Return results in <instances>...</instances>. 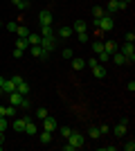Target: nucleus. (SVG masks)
I'll return each instance as SVG.
<instances>
[{
	"label": "nucleus",
	"instance_id": "f257e3e1",
	"mask_svg": "<svg viewBox=\"0 0 135 151\" xmlns=\"http://www.w3.org/2000/svg\"><path fill=\"white\" fill-rule=\"evenodd\" d=\"M119 52L124 54L126 63H131V65L135 63V47H133V43H124V45H122V50H119Z\"/></svg>",
	"mask_w": 135,
	"mask_h": 151
},
{
	"label": "nucleus",
	"instance_id": "f03ea898",
	"mask_svg": "<svg viewBox=\"0 0 135 151\" xmlns=\"http://www.w3.org/2000/svg\"><path fill=\"white\" fill-rule=\"evenodd\" d=\"M97 29L110 32V29H113V16H110V14H104L101 18H99V23H97Z\"/></svg>",
	"mask_w": 135,
	"mask_h": 151
},
{
	"label": "nucleus",
	"instance_id": "7ed1b4c3",
	"mask_svg": "<svg viewBox=\"0 0 135 151\" xmlns=\"http://www.w3.org/2000/svg\"><path fill=\"white\" fill-rule=\"evenodd\" d=\"M68 142H70L72 147H74V149H81V147H84V135H81V133H77V131H72L70 135H68Z\"/></svg>",
	"mask_w": 135,
	"mask_h": 151
},
{
	"label": "nucleus",
	"instance_id": "20e7f679",
	"mask_svg": "<svg viewBox=\"0 0 135 151\" xmlns=\"http://www.w3.org/2000/svg\"><path fill=\"white\" fill-rule=\"evenodd\" d=\"M41 47H43L45 52H54L56 50V43H54V36H41Z\"/></svg>",
	"mask_w": 135,
	"mask_h": 151
},
{
	"label": "nucleus",
	"instance_id": "39448f33",
	"mask_svg": "<svg viewBox=\"0 0 135 151\" xmlns=\"http://www.w3.org/2000/svg\"><path fill=\"white\" fill-rule=\"evenodd\" d=\"M41 126H43V131H50V133H54V131L59 129L56 120H54V117H50V115H47L45 120H41Z\"/></svg>",
	"mask_w": 135,
	"mask_h": 151
},
{
	"label": "nucleus",
	"instance_id": "423d86ee",
	"mask_svg": "<svg viewBox=\"0 0 135 151\" xmlns=\"http://www.w3.org/2000/svg\"><path fill=\"white\" fill-rule=\"evenodd\" d=\"M29 50H32L34 57H39L41 61H47V57H50V52H45L41 45H29Z\"/></svg>",
	"mask_w": 135,
	"mask_h": 151
},
{
	"label": "nucleus",
	"instance_id": "0eeeda50",
	"mask_svg": "<svg viewBox=\"0 0 135 151\" xmlns=\"http://www.w3.org/2000/svg\"><path fill=\"white\" fill-rule=\"evenodd\" d=\"M126 129H129V120H122L117 126H113V133H115L117 138H124V135H126Z\"/></svg>",
	"mask_w": 135,
	"mask_h": 151
},
{
	"label": "nucleus",
	"instance_id": "6e6552de",
	"mask_svg": "<svg viewBox=\"0 0 135 151\" xmlns=\"http://www.w3.org/2000/svg\"><path fill=\"white\" fill-rule=\"evenodd\" d=\"M124 2H119V0H108V7H106V14H113V12H119V9H124Z\"/></svg>",
	"mask_w": 135,
	"mask_h": 151
},
{
	"label": "nucleus",
	"instance_id": "1a4fd4ad",
	"mask_svg": "<svg viewBox=\"0 0 135 151\" xmlns=\"http://www.w3.org/2000/svg\"><path fill=\"white\" fill-rule=\"evenodd\" d=\"M27 120H29V117H18V120H14L11 129H14V131H18V133H23V131H25V124H27Z\"/></svg>",
	"mask_w": 135,
	"mask_h": 151
},
{
	"label": "nucleus",
	"instance_id": "9d476101",
	"mask_svg": "<svg viewBox=\"0 0 135 151\" xmlns=\"http://www.w3.org/2000/svg\"><path fill=\"white\" fill-rule=\"evenodd\" d=\"M39 20H41V25H52V12H47V9H43V12L39 14Z\"/></svg>",
	"mask_w": 135,
	"mask_h": 151
},
{
	"label": "nucleus",
	"instance_id": "9b49d317",
	"mask_svg": "<svg viewBox=\"0 0 135 151\" xmlns=\"http://www.w3.org/2000/svg\"><path fill=\"white\" fill-rule=\"evenodd\" d=\"M23 97H25V95H20V93H16V90H14V93H9V104L18 108L20 101H23Z\"/></svg>",
	"mask_w": 135,
	"mask_h": 151
},
{
	"label": "nucleus",
	"instance_id": "f8f14e48",
	"mask_svg": "<svg viewBox=\"0 0 135 151\" xmlns=\"http://www.w3.org/2000/svg\"><path fill=\"white\" fill-rule=\"evenodd\" d=\"M90 70H92L95 79H104V77H106V68H104V63H97L95 68H90Z\"/></svg>",
	"mask_w": 135,
	"mask_h": 151
},
{
	"label": "nucleus",
	"instance_id": "ddd939ff",
	"mask_svg": "<svg viewBox=\"0 0 135 151\" xmlns=\"http://www.w3.org/2000/svg\"><path fill=\"white\" fill-rule=\"evenodd\" d=\"M2 95H9V93H14L16 90V83H14V79H5V83H2Z\"/></svg>",
	"mask_w": 135,
	"mask_h": 151
},
{
	"label": "nucleus",
	"instance_id": "4468645a",
	"mask_svg": "<svg viewBox=\"0 0 135 151\" xmlns=\"http://www.w3.org/2000/svg\"><path fill=\"white\" fill-rule=\"evenodd\" d=\"M23 133H27V135H36V133H39V126L34 124L32 120H27V124H25V131Z\"/></svg>",
	"mask_w": 135,
	"mask_h": 151
},
{
	"label": "nucleus",
	"instance_id": "2eb2a0df",
	"mask_svg": "<svg viewBox=\"0 0 135 151\" xmlns=\"http://www.w3.org/2000/svg\"><path fill=\"white\" fill-rule=\"evenodd\" d=\"M72 32L79 34V32H88V25H86V20H74V25H72Z\"/></svg>",
	"mask_w": 135,
	"mask_h": 151
},
{
	"label": "nucleus",
	"instance_id": "dca6fc26",
	"mask_svg": "<svg viewBox=\"0 0 135 151\" xmlns=\"http://www.w3.org/2000/svg\"><path fill=\"white\" fill-rule=\"evenodd\" d=\"M70 61H72V68L77 70V72H79V70H84V68H86V61H84V59H79V57H72Z\"/></svg>",
	"mask_w": 135,
	"mask_h": 151
},
{
	"label": "nucleus",
	"instance_id": "f3484780",
	"mask_svg": "<svg viewBox=\"0 0 135 151\" xmlns=\"http://www.w3.org/2000/svg\"><path fill=\"white\" fill-rule=\"evenodd\" d=\"M119 47H117V43L115 41H106L104 43V52H108V54H113V52H117Z\"/></svg>",
	"mask_w": 135,
	"mask_h": 151
},
{
	"label": "nucleus",
	"instance_id": "a211bd4d",
	"mask_svg": "<svg viewBox=\"0 0 135 151\" xmlns=\"http://www.w3.org/2000/svg\"><path fill=\"white\" fill-rule=\"evenodd\" d=\"M27 43L29 45H41V34H32V32H29V34H27Z\"/></svg>",
	"mask_w": 135,
	"mask_h": 151
},
{
	"label": "nucleus",
	"instance_id": "6ab92c4d",
	"mask_svg": "<svg viewBox=\"0 0 135 151\" xmlns=\"http://www.w3.org/2000/svg\"><path fill=\"white\" fill-rule=\"evenodd\" d=\"M72 34H74V32H72V27H61L56 36H59V38H70Z\"/></svg>",
	"mask_w": 135,
	"mask_h": 151
},
{
	"label": "nucleus",
	"instance_id": "aec40b11",
	"mask_svg": "<svg viewBox=\"0 0 135 151\" xmlns=\"http://www.w3.org/2000/svg\"><path fill=\"white\" fill-rule=\"evenodd\" d=\"M110 57H113V61H115L117 65H124V63H126V59H124V54H122V52H113Z\"/></svg>",
	"mask_w": 135,
	"mask_h": 151
},
{
	"label": "nucleus",
	"instance_id": "412c9836",
	"mask_svg": "<svg viewBox=\"0 0 135 151\" xmlns=\"http://www.w3.org/2000/svg\"><path fill=\"white\" fill-rule=\"evenodd\" d=\"M41 36H54V27L52 25H41Z\"/></svg>",
	"mask_w": 135,
	"mask_h": 151
},
{
	"label": "nucleus",
	"instance_id": "4be33fe9",
	"mask_svg": "<svg viewBox=\"0 0 135 151\" xmlns=\"http://www.w3.org/2000/svg\"><path fill=\"white\" fill-rule=\"evenodd\" d=\"M16 93H20V95H27V93H29V83H27V81H20L18 86H16Z\"/></svg>",
	"mask_w": 135,
	"mask_h": 151
},
{
	"label": "nucleus",
	"instance_id": "5701e85b",
	"mask_svg": "<svg viewBox=\"0 0 135 151\" xmlns=\"http://www.w3.org/2000/svg\"><path fill=\"white\" fill-rule=\"evenodd\" d=\"M27 34H29V29H27L25 25H18V27H16V36H18V38H27Z\"/></svg>",
	"mask_w": 135,
	"mask_h": 151
},
{
	"label": "nucleus",
	"instance_id": "b1692460",
	"mask_svg": "<svg viewBox=\"0 0 135 151\" xmlns=\"http://www.w3.org/2000/svg\"><path fill=\"white\" fill-rule=\"evenodd\" d=\"M88 135H90L92 140H97L99 135H101V131H99V126H90V129H88Z\"/></svg>",
	"mask_w": 135,
	"mask_h": 151
},
{
	"label": "nucleus",
	"instance_id": "393cba45",
	"mask_svg": "<svg viewBox=\"0 0 135 151\" xmlns=\"http://www.w3.org/2000/svg\"><path fill=\"white\" fill-rule=\"evenodd\" d=\"M16 47H18V50H23V52H25L27 47H29V43H27V38H16Z\"/></svg>",
	"mask_w": 135,
	"mask_h": 151
},
{
	"label": "nucleus",
	"instance_id": "a878e982",
	"mask_svg": "<svg viewBox=\"0 0 135 151\" xmlns=\"http://www.w3.org/2000/svg\"><path fill=\"white\" fill-rule=\"evenodd\" d=\"M92 52H95V57L104 52V43H101V41H95V43H92Z\"/></svg>",
	"mask_w": 135,
	"mask_h": 151
},
{
	"label": "nucleus",
	"instance_id": "bb28decb",
	"mask_svg": "<svg viewBox=\"0 0 135 151\" xmlns=\"http://www.w3.org/2000/svg\"><path fill=\"white\" fill-rule=\"evenodd\" d=\"M41 142H43V145H50V142H52V133L43 131V133H41Z\"/></svg>",
	"mask_w": 135,
	"mask_h": 151
},
{
	"label": "nucleus",
	"instance_id": "cd10ccee",
	"mask_svg": "<svg viewBox=\"0 0 135 151\" xmlns=\"http://www.w3.org/2000/svg\"><path fill=\"white\" fill-rule=\"evenodd\" d=\"M104 14H106V9H101V7H92V16H95V18H101V16H104Z\"/></svg>",
	"mask_w": 135,
	"mask_h": 151
},
{
	"label": "nucleus",
	"instance_id": "c85d7f7f",
	"mask_svg": "<svg viewBox=\"0 0 135 151\" xmlns=\"http://www.w3.org/2000/svg\"><path fill=\"white\" fill-rule=\"evenodd\" d=\"M47 108H36V120H45V117H47Z\"/></svg>",
	"mask_w": 135,
	"mask_h": 151
},
{
	"label": "nucleus",
	"instance_id": "c756f323",
	"mask_svg": "<svg viewBox=\"0 0 135 151\" xmlns=\"http://www.w3.org/2000/svg\"><path fill=\"white\" fill-rule=\"evenodd\" d=\"M97 61H99V63H108L110 54H108V52H101V54H97Z\"/></svg>",
	"mask_w": 135,
	"mask_h": 151
},
{
	"label": "nucleus",
	"instance_id": "7c9ffc66",
	"mask_svg": "<svg viewBox=\"0 0 135 151\" xmlns=\"http://www.w3.org/2000/svg\"><path fill=\"white\" fill-rule=\"evenodd\" d=\"M14 115H16V106H11V104L5 106V117H14Z\"/></svg>",
	"mask_w": 135,
	"mask_h": 151
},
{
	"label": "nucleus",
	"instance_id": "2f4dec72",
	"mask_svg": "<svg viewBox=\"0 0 135 151\" xmlns=\"http://www.w3.org/2000/svg\"><path fill=\"white\" fill-rule=\"evenodd\" d=\"M14 5L18 7L20 12H23V9H27V7H29V2H27V0H16V2H14Z\"/></svg>",
	"mask_w": 135,
	"mask_h": 151
},
{
	"label": "nucleus",
	"instance_id": "473e14b6",
	"mask_svg": "<svg viewBox=\"0 0 135 151\" xmlns=\"http://www.w3.org/2000/svg\"><path fill=\"white\" fill-rule=\"evenodd\" d=\"M59 131H61V135H63V138L68 140V135H70V133H72V129H70V126H61Z\"/></svg>",
	"mask_w": 135,
	"mask_h": 151
},
{
	"label": "nucleus",
	"instance_id": "72a5a7b5",
	"mask_svg": "<svg viewBox=\"0 0 135 151\" xmlns=\"http://www.w3.org/2000/svg\"><path fill=\"white\" fill-rule=\"evenodd\" d=\"M61 57H63V59H72V57H74V52H72L70 47H65V50L61 52Z\"/></svg>",
	"mask_w": 135,
	"mask_h": 151
},
{
	"label": "nucleus",
	"instance_id": "f704fd0d",
	"mask_svg": "<svg viewBox=\"0 0 135 151\" xmlns=\"http://www.w3.org/2000/svg\"><path fill=\"white\" fill-rule=\"evenodd\" d=\"M124 151H135V140H129V142L124 145Z\"/></svg>",
	"mask_w": 135,
	"mask_h": 151
},
{
	"label": "nucleus",
	"instance_id": "c9c22d12",
	"mask_svg": "<svg viewBox=\"0 0 135 151\" xmlns=\"http://www.w3.org/2000/svg\"><path fill=\"white\" fill-rule=\"evenodd\" d=\"M77 38H79V41H81V43H86V41H88V32H79V34H77Z\"/></svg>",
	"mask_w": 135,
	"mask_h": 151
},
{
	"label": "nucleus",
	"instance_id": "e433bc0d",
	"mask_svg": "<svg viewBox=\"0 0 135 151\" xmlns=\"http://www.w3.org/2000/svg\"><path fill=\"white\" fill-rule=\"evenodd\" d=\"M16 27H18V23H14V20L7 23V32H14V34H16Z\"/></svg>",
	"mask_w": 135,
	"mask_h": 151
},
{
	"label": "nucleus",
	"instance_id": "4c0bfd02",
	"mask_svg": "<svg viewBox=\"0 0 135 151\" xmlns=\"http://www.w3.org/2000/svg\"><path fill=\"white\" fill-rule=\"evenodd\" d=\"M7 126H9V124H7V117H0V133H5Z\"/></svg>",
	"mask_w": 135,
	"mask_h": 151
},
{
	"label": "nucleus",
	"instance_id": "58836bf2",
	"mask_svg": "<svg viewBox=\"0 0 135 151\" xmlns=\"http://www.w3.org/2000/svg\"><path fill=\"white\" fill-rule=\"evenodd\" d=\"M29 106H32V104H29V99H27V97H23V101H20L18 108H29Z\"/></svg>",
	"mask_w": 135,
	"mask_h": 151
},
{
	"label": "nucleus",
	"instance_id": "ea45409f",
	"mask_svg": "<svg viewBox=\"0 0 135 151\" xmlns=\"http://www.w3.org/2000/svg\"><path fill=\"white\" fill-rule=\"evenodd\" d=\"M124 38H126V43H133V41H135V34H133V32H129Z\"/></svg>",
	"mask_w": 135,
	"mask_h": 151
},
{
	"label": "nucleus",
	"instance_id": "a19ab883",
	"mask_svg": "<svg viewBox=\"0 0 135 151\" xmlns=\"http://www.w3.org/2000/svg\"><path fill=\"white\" fill-rule=\"evenodd\" d=\"M11 54H14L16 59H20V57H23V50H18V47H14V52H11Z\"/></svg>",
	"mask_w": 135,
	"mask_h": 151
},
{
	"label": "nucleus",
	"instance_id": "79ce46f5",
	"mask_svg": "<svg viewBox=\"0 0 135 151\" xmlns=\"http://www.w3.org/2000/svg\"><path fill=\"white\" fill-rule=\"evenodd\" d=\"M97 63H99V61H97V57H92V59H90V61H88V63H86V65H90V68H95Z\"/></svg>",
	"mask_w": 135,
	"mask_h": 151
},
{
	"label": "nucleus",
	"instance_id": "37998d69",
	"mask_svg": "<svg viewBox=\"0 0 135 151\" xmlns=\"http://www.w3.org/2000/svg\"><path fill=\"white\" fill-rule=\"evenodd\" d=\"M11 79H14V83H16V86H18V83H20V81H23V77H20V75H14V77H11Z\"/></svg>",
	"mask_w": 135,
	"mask_h": 151
},
{
	"label": "nucleus",
	"instance_id": "c03bdc74",
	"mask_svg": "<svg viewBox=\"0 0 135 151\" xmlns=\"http://www.w3.org/2000/svg\"><path fill=\"white\" fill-rule=\"evenodd\" d=\"M99 131H101V133H108V131H110V126H106V124H101V126H99Z\"/></svg>",
	"mask_w": 135,
	"mask_h": 151
},
{
	"label": "nucleus",
	"instance_id": "a18cd8bd",
	"mask_svg": "<svg viewBox=\"0 0 135 151\" xmlns=\"http://www.w3.org/2000/svg\"><path fill=\"white\" fill-rule=\"evenodd\" d=\"M63 151H74V147H72L70 142H68V145H63Z\"/></svg>",
	"mask_w": 135,
	"mask_h": 151
},
{
	"label": "nucleus",
	"instance_id": "49530a36",
	"mask_svg": "<svg viewBox=\"0 0 135 151\" xmlns=\"http://www.w3.org/2000/svg\"><path fill=\"white\" fill-rule=\"evenodd\" d=\"M2 83H5V77H0V88H2ZM0 95H2V90H0Z\"/></svg>",
	"mask_w": 135,
	"mask_h": 151
},
{
	"label": "nucleus",
	"instance_id": "de8ad7c7",
	"mask_svg": "<svg viewBox=\"0 0 135 151\" xmlns=\"http://www.w3.org/2000/svg\"><path fill=\"white\" fill-rule=\"evenodd\" d=\"M0 117H5V106H0Z\"/></svg>",
	"mask_w": 135,
	"mask_h": 151
},
{
	"label": "nucleus",
	"instance_id": "09e8293b",
	"mask_svg": "<svg viewBox=\"0 0 135 151\" xmlns=\"http://www.w3.org/2000/svg\"><path fill=\"white\" fill-rule=\"evenodd\" d=\"M119 2H124V5H129V2H131V0H119Z\"/></svg>",
	"mask_w": 135,
	"mask_h": 151
},
{
	"label": "nucleus",
	"instance_id": "8fccbe9b",
	"mask_svg": "<svg viewBox=\"0 0 135 151\" xmlns=\"http://www.w3.org/2000/svg\"><path fill=\"white\" fill-rule=\"evenodd\" d=\"M0 151H2V145H0Z\"/></svg>",
	"mask_w": 135,
	"mask_h": 151
},
{
	"label": "nucleus",
	"instance_id": "3c124183",
	"mask_svg": "<svg viewBox=\"0 0 135 151\" xmlns=\"http://www.w3.org/2000/svg\"><path fill=\"white\" fill-rule=\"evenodd\" d=\"M0 25H2V20H0Z\"/></svg>",
	"mask_w": 135,
	"mask_h": 151
},
{
	"label": "nucleus",
	"instance_id": "603ef678",
	"mask_svg": "<svg viewBox=\"0 0 135 151\" xmlns=\"http://www.w3.org/2000/svg\"><path fill=\"white\" fill-rule=\"evenodd\" d=\"M11 2H16V0H11Z\"/></svg>",
	"mask_w": 135,
	"mask_h": 151
},
{
	"label": "nucleus",
	"instance_id": "864d4df0",
	"mask_svg": "<svg viewBox=\"0 0 135 151\" xmlns=\"http://www.w3.org/2000/svg\"><path fill=\"white\" fill-rule=\"evenodd\" d=\"M27 2H29V0H27Z\"/></svg>",
	"mask_w": 135,
	"mask_h": 151
}]
</instances>
